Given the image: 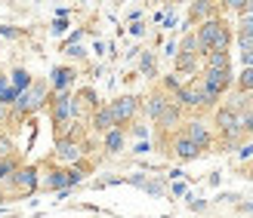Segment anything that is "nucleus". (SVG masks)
I'll return each instance as SVG.
<instances>
[{"mask_svg":"<svg viewBox=\"0 0 253 218\" xmlns=\"http://www.w3.org/2000/svg\"><path fill=\"white\" fill-rule=\"evenodd\" d=\"M198 43H201V49H210V53H225V46H229V31H225L219 22H207L204 28H201V34H198Z\"/></svg>","mask_w":253,"mask_h":218,"instance_id":"nucleus-1","label":"nucleus"},{"mask_svg":"<svg viewBox=\"0 0 253 218\" xmlns=\"http://www.w3.org/2000/svg\"><path fill=\"white\" fill-rule=\"evenodd\" d=\"M225 86H229V71H207V80H204V89H207V93L219 95Z\"/></svg>","mask_w":253,"mask_h":218,"instance_id":"nucleus-2","label":"nucleus"},{"mask_svg":"<svg viewBox=\"0 0 253 218\" xmlns=\"http://www.w3.org/2000/svg\"><path fill=\"white\" fill-rule=\"evenodd\" d=\"M108 111H111V117H115V123L130 120V117H133V111H136V101H133V98H121V101H115V105H111Z\"/></svg>","mask_w":253,"mask_h":218,"instance_id":"nucleus-3","label":"nucleus"},{"mask_svg":"<svg viewBox=\"0 0 253 218\" xmlns=\"http://www.w3.org/2000/svg\"><path fill=\"white\" fill-rule=\"evenodd\" d=\"M185 138H188V142H192L195 148H204V145L210 142V135H207V129H204V123H188Z\"/></svg>","mask_w":253,"mask_h":218,"instance_id":"nucleus-4","label":"nucleus"},{"mask_svg":"<svg viewBox=\"0 0 253 218\" xmlns=\"http://www.w3.org/2000/svg\"><path fill=\"white\" fill-rule=\"evenodd\" d=\"M207 71H229V56L225 53H207Z\"/></svg>","mask_w":253,"mask_h":218,"instance_id":"nucleus-5","label":"nucleus"},{"mask_svg":"<svg viewBox=\"0 0 253 218\" xmlns=\"http://www.w3.org/2000/svg\"><path fill=\"white\" fill-rule=\"evenodd\" d=\"M59 154H62V160H78L81 157V148L74 145V142H62L59 145Z\"/></svg>","mask_w":253,"mask_h":218,"instance_id":"nucleus-6","label":"nucleus"},{"mask_svg":"<svg viewBox=\"0 0 253 218\" xmlns=\"http://www.w3.org/2000/svg\"><path fill=\"white\" fill-rule=\"evenodd\" d=\"M176 154H179V157H195V154H198V148H195V145H192V142H188V138L182 135L179 142H176Z\"/></svg>","mask_w":253,"mask_h":218,"instance_id":"nucleus-7","label":"nucleus"},{"mask_svg":"<svg viewBox=\"0 0 253 218\" xmlns=\"http://www.w3.org/2000/svg\"><path fill=\"white\" fill-rule=\"evenodd\" d=\"M96 126H99V129H108V132H111V126H115V117H111V111H108V108L96 114Z\"/></svg>","mask_w":253,"mask_h":218,"instance_id":"nucleus-8","label":"nucleus"},{"mask_svg":"<svg viewBox=\"0 0 253 218\" xmlns=\"http://www.w3.org/2000/svg\"><path fill=\"white\" fill-rule=\"evenodd\" d=\"M158 120H161V126H173L176 120H179V111H176V108H164Z\"/></svg>","mask_w":253,"mask_h":218,"instance_id":"nucleus-9","label":"nucleus"},{"mask_svg":"<svg viewBox=\"0 0 253 218\" xmlns=\"http://www.w3.org/2000/svg\"><path fill=\"white\" fill-rule=\"evenodd\" d=\"M16 182H19V187L25 190V194H28V190L34 187V172H19V175H16Z\"/></svg>","mask_w":253,"mask_h":218,"instance_id":"nucleus-10","label":"nucleus"},{"mask_svg":"<svg viewBox=\"0 0 253 218\" xmlns=\"http://www.w3.org/2000/svg\"><path fill=\"white\" fill-rule=\"evenodd\" d=\"M192 49H201V43H198L195 34H188L185 40H182V56H192Z\"/></svg>","mask_w":253,"mask_h":218,"instance_id":"nucleus-11","label":"nucleus"},{"mask_svg":"<svg viewBox=\"0 0 253 218\" xmlns=\"http://www.w3.org/2000/svg\"><path fill=\"white\" fill-rule=\"evenodd\" d=\"M238 83H241V89H253V68H244V74L238 77Z\"/></svg>","mask_w":253,"mask_h":218,"instance_id":"nucleus-12","label":"nucleus"},{"mask_svg":"<svg viewBox=\"0 0 253 218\" xmlns=\"http://www.w3.org/2000/svg\"><path fill=\"white\" fill-rule=\"evenodd\" d=\"M241 34H253V12H247V9L241 16Z\"/></svg>","mask_w":253,"mask_h":218,"instance_id":"nucleus-13","label":"nucleus"},{"mask_svg":"<svg viewBox=\"0 0 253 218\" xmlns=\"http://www.w3.org/2000/svg\"><path fill=\"white\" fill-rule=\"evenodd\" d=\"M121 145H124V135H121L118 129H111V132H108V148H111V151H118Z\"/></svg>","mask_w":253,"mask_h":218,"instance_id":"nucleus-14","label":"nucleus"},{"mask_svg":"<svg viewBox=\"0 0 253 218\" xmlns=\"http://www.w3.org/2000/svg\"><path fill=\"white\" fill-rule=\"evenodd\" d=\"M238 43H241V53H250V49H253V34H241Z\"/></svg>","mask_w":253,"mask_h":218,"instance_id":"nucleus-15","label":"nucleus"},{"mask_svg":"<svg viewBox=\"0 0 253 218\" xmlns=\"http://www.w3.org/2000/svg\"><path fill=\"white\" fill-rule=\"evenodd\" d=\"M71 80V71H56V86H68Z\"/></svg>","mask_w":253,"mask_h":218,"instance_id":"nucleus-16","label":"nucleus"},{"mask_svg":"<svg viewBox=\"0 0 253 218\" xmlns=\"http://www.w3.org/2000/svg\"><path fill=\"white\" fill-rule=\"evenodd\" d=\"M207 12H210V6H207V3H198V6L192 9V16H207Z\"/></svg>","mask_w":253,"mask_h":218,"instance_id":"nucleus-17","label":"nucleus"},{"mask_svg":"<svg viewBox=\"0 0 253 218\" xmlns=\"http://www.w3.org/2000/svg\"><path fill=\"white\" fill-rule=\"evenodd\" d=\"M241 59H244L247 68H253V49H250V53H241Z\"/></svg>","mask_w":253,"mask_h":218,"instance_id":"nucleus-18","label":"nucleus"},{"mask_svg":"<svg viewBox=\"0 0 253 218\" xmlns=\"http://www.w3.org/2000/svg\"><path fill=\"white\" fill-rule=\"evenodd\" d=\"M9 166H12L9 160H3V163H0V178H3V172H9Z\"/></svg>","mask_w":253,"mask_h":218,"instance_id":"nucleus-19","label":"nucleus"},{"mask_svg":"<svg viewBox=\"0 0 253 218\" xmlns=\"http://www.w3.org/2000/svg\"><path fill=\"white\" fill-rule=\"evenodd\" d=\"M241 157H253V145H250V148H244V151H241Z\"/></svg>","mask_w":253,"mask_h":218,"instance_id":"nucleus-20","label":"nucleus"},{"mask_svg":"<svg viewBox=\"0 0 253 218\" xmlns=\"http://www.w3.org/2000/svg\"><path fill=\"white\" fill-rule=\"evenodd\" d=\"M3 114H6V111H3V105H0V120H3Z\"/></svg>","mask_w":253,"mask_h":218,"instance_id":"nucleus-21","label":"nucleus"}]
</instances>
